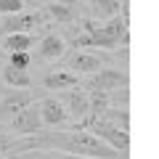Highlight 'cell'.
<instances>
[{
  "instance_id": "obj_1",
  "label": "cell",
  "mask_w": 159,
  "mask_h": 159,
  "mask_svg": "<svg viewBox=\"0 0 159 159\" xmlns=\"http://www.w3.org/2000/svg\"><path fill=\"white\" fill-rule=\"evenodd\" d=\"M37 148H53V151L88 157V159H127L125 154L114 151L111 146H106L101 138H96L85 127H74V130H40L37 133Z\"/></svg>"
},
{
  "instance_id": "obj_2",
  "label": "cell",
  "mask_w": 159,
  "mask_h": 159,
  "mask_svg": "<svg viewBox=\"0 0 159 159\" xmlns=\"http://www.w3.org/2000/svg\"><path fill=\"white\" fill-rule=\"evenodd\" d=\"M85 130H90L96 138H101L106 146H111L114 151L125 154L127 157V148H130V130H122V127H117L114 122H109V119L103 117H96V119H82V125Z\"/></svg>"
},
{
  "instance_id": "obj_3",
  "label": "cell",
  "mask_w": 159,
  "mask_h": 159,
  "mask_svg": "<svg viewBox=\"0 0 159 159\" xmlns=\"http://www.w3.org/2000/svg\"><path fill=\"white\" fill-rule=\"evenodd\" d=\"M111 61V56L103 51H74L64 58L69 72L74 74H96L98 69H103V64Z\"/></svg>"
},
{
  "instance_id": "obj_4",
  "label": "cell",
  "mask_w": 159,
  "mask_h": 159,
  "mask_svg": "<svg viewBox=\"0 0 159 159\" xmlns=\"http://www.w3.org/2000/svg\"><path fill=\"white\" fill-rule=\"evenodd\" d=\"M130 85V80H127V72L122 69H98L90 80L85 82L82 90L90 93V90H98V93H114L119 88H127Z\"/></svg>"
},
{
  "instance_id": "obj_5",
  "label": "cell",
  "mask_w": 159,
  "mask_h": 159,
  "mask_svg": "<svg viewBox=\"0 0 159 159\" xmlns=\"http://www.w3.org/2000/svg\"><path fill=\"white\" fill-rule=\"evenodd\" d=\"M34 101V93L29 88H3L0 90V119H11L16 111Z\"/></svg>"
},
{
  "instance_id": "obj_6",
  "label": "cell",
  "mask_w": 159,
  "mask_h": 159,
  "mask_svg": "<svg viewBox=\"0 0 159 159\" xmlns=\"http://www.w3.org/2000/svg\"><path fill=\"white\" fill-rule=\"evenodd\" d=\"M11 133L13 135H37L40 130H45L43 122H40V111H37V101H32L29 106H24L21 111H16L11 119Z\"/></svg>"
},
{
  "instance_id": "obj_7",
  "label": "cell",
  "mask_w": 159,
  "mask_h": 159,
  "mask_svg": "<svg viewBox=\"0 0 159 159\" xmlns=\"http://www.w3.org/2000/svg\"><path fill=\"white\" fill-rule=\"evenodd\" d=\"M40 24H45V13H8L3 21H0V32L3 34H11V32H32V29H37Z\"/></svg>"
},
{
  "instance_id": "obj_8",
  "label": "cell",
  "mask_w": 159,
  "mask_h": 159,
  "mask_svg": "<svg viewBox=\"0 0 159 159\" xmlns=\"http://www.w3.org/2000/svg\"><path fill=\"white\" fill-rule=\"evenodd\" d=\"M37 111H40V122H43V127H61L64 122H69L66 117V109H64V103L58 101V98L48 96V98H40L37 101Z\"/></svg>"
},
{
  "instance_id": "obj_9",
  "label": "cell",
  "mask_w": 159,
  "mask_h": 159,
  "mask_svg": "<svg viewBox=\"0 0 159 159\" xmlns=\"http://www.w3.org/2000/svg\"><path fill=\"white\" fill-rule=\"evenodd\" d=\"M58 101H61L64 109H66L69 122H82V119L88 117V111H90L88 93L82 90V88H72V90H66V93H64V98H58Z\"/></svg>"
},
{
  "instance_id": "obj_10",
  "label": "cell",
  "mask_w": 159,
  "mask_h": 159,
  "mask_svg": "<svg viewBox=\"0 0 159 159\" xmlns=\"http://www.w3.org/2000/svg\"><path fill=\"white\" fill-rule=\"evenodd\" d=\"M77 85H80L77 74L69 72V69H56V72H48L43 77V88L45 90H72Z\"/></svg>"
},
{
  "instance_id": "obj_11",
  "label": "cell",
  "mask_w": 159,
  "mask_h": 159,
  "mask_svg": "<svg viewBox=\"0 0 159 159\" xmlns=\"http://www.w3.org/2000/svg\"><path fill=\"white\" fill-rule=\"evenodd\" d=\"M37 53L43 61H56L66 53V43H64L61 34H45V37L37 43Z\"/></svg>"
},
{
  "instance_id": "obj_12",
  "label": "cell",
  "mask_w": 159,
  "mask_h": 159,
  "mask_svg": "<svg viewBox=\"0 0 159 159\" xmlns=\"http://www.w3.org/2000/svg\"><path fill=\"white\" fill-rule=\"evenodd\" d=\"M32 34L29 32H11L3 37V43H0V48H3V53H21V51H29L32 48Z\"/></svg>"
},
{
  "instance_id": "obj_13",
  "label": "cell",
  "mask_w": 159,
  "mask_h": 159,
  "mask_svg": "<svg viewBox=\"0 0 159 159\" xmlns=\"http://www.w3.org/2000/svg\"><path fill=\"white\" fill-rule=\"evenodd\" d=\"M3 82L8 88H32V74L29 69H16L11 64L3 66Z\"/></svg>"
},
{
  "instance_id": "obj_14",
  "label": "cell",
  "mask_w": 159,
  "mask_h": 159,
  "mask_svg": "<svg viewBox=\"0 0 159 159\" xmlns=\"http://www.w3.org/2000/svg\"><path fill=\"white\" fill-rule=\"evenodd\" d=\"M11 159H88V157H74V154L53 151V148H29V151H21Z\"/></svg>"
},
{
  "instance_id": "obj_15",
  "label": "cell",
  "mask_w": 159,
  "mask_h": 159,
  "mask_svg": "<svg viewBox=\"0 0 159 159\" xmlns=\"http://www.w3.org/2000/svg\"><path fill=\"white\" fill-rule=\"evenodd\" d=\"M119 8H122V0H96V3H93V13H96L98 19L119 16Z\"/></svg>"
},
{
  "instance_id": "obj_16",
  "label": "cell",
  "mask_w": 159,
  "mask_h": 159,
  "mask_svg": "<svg viewBox=\"0 0 159 159\" xmlns=\"http://www.w3.org/2000/svg\"><path fill=\"white\" fill-rule=\"evenodd\" d=\"M24 8V0H0V13L8 16V13H19Z\"/></svg>"
},
{
  "instance_id": "obj_17",
  "label": "cell",
  "mask_w": 159,
  "mask_h": 159,
  "mask_svg": "<svg viewBox=\"0 0 159 159\" xmlns=\"http://www.w3.org/2000/svg\"><path fill=\"white\" fill-rule=\"evenodd\" d=\"M11 56V66H16V69H29V56H27V51H21V53H8Z\"/></svg>"
},
{
  "instance_id": "obj_18",
  "label": "cell",
  "mask_w": 159,
  "mask_h": 159,
  "mask_svg": "<svg viewBox=\"0 0 159 159\" xmlns=\"http://www.w3.org/2000/svg\"><path fill=\"white\" fill-rule=\"evenodd\" d=\"M48 13H51L53 19H58V21H66V19L72 16V11H69L66 6H51V8H48Z\"/></svg>"
},
{
  "instance_id": "obj_19",
  "label": "cell",
  "mask_w": 159,
  "mask_h": 159,
  "mask_svg": "<svg viewBox=\"0 0 159 159\" xmlns=\"http://www.w3.org/2000/svg\"><path fill=\"white\" fill-rule=\"evenodd\" d=\"M8 56V53H3V48H0V61H3V58H6Z\"/></svg>"
},
{
  "instance_id": "obj_20",
  "label": "cell",
  "mask_w": 159,
  "mask_h": 159,
  "mask_svg": "<svg viewBox=\"0 0 159 159\" xmlns=\"http://www.w3.org/2000/svg\"><path fill=\"white\" fill-rule=\"evenodd\" d=\"M0 159H8V157H0Z\"/></svg>"
}]
</instances>
